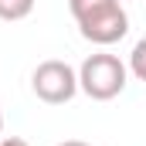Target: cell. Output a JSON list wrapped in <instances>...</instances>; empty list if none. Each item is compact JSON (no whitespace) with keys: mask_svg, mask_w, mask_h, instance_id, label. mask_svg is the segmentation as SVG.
<instances>
[{"mask_svg":"<svg viewBox=\"0 0 146 146\" xmlns=\"http://www.w3.org/2000/svg\"><path fill=\"white\" fill-rule=\"evenodd\" d=\"M75 24H78V31H82L85 41H92L99 48H109V44H115V41L126 37V31H129V14L122 10V3H109L102 10H92V14L78 17Z\"/></svg>","mask_w":146,"mask_h":146,"instance_id":"3","label":"cell"},{"mask_svg":"<svg viewBox=\"0 0 146 146\" xmlns=\"http://www.w3.org/2000/svg\"><path fill=\"white\" fill-rule=\"evenodd\" d=\"M0 146H27V143H24L21 136H3V139H0Z\"/></svg>","mask_w":146,"mask_h":146,"instance_id":"7","label":"cell"},{"mask_svg":"<svg viewBox=\"0 0 146 146\" xmlns=\"http://www.w3.org/2000/svg\"><path fill=\"white\" fill-rule=\"evenodd\" d=\"M0 133H3V112H0Z\"/></svg>","mask_w":146,"mask_h":146,"instance_id":"9","label":"cell"},{"mask_svg":"<svg viewBox=\"0 0 146 146\" xmlns=\"http://www.w3.org/2000/svg\"><path fill=\"white\" fill-rule=\"evenodd\" d=\"M31 88H34V95L41 102L65 106V102H72L75 92H78V72L68 61H58V58L41 61L34 68V75H31Z\"/></svg>","mask_w":146,"mask_h":146,"instance_id":"2","label":"cell"},{"mask_svg":"<svg viewBox=\"0 0 146 146\" xmlns=\"http://www.w3.org/2000/svg\"><path fill=\"white\" fill-rule=\"evenodd\" d=\"M58 146H92V143H82V139H65V143H58Z\"/></svg>","mask_w":146,"mask_h":146,"instance_id":"8","label":"cell"},{"mask_svg":"<svg viewBox=\"0 0 146 146\" xmlns=\"http://www.w3.org/2000/svg\"><path fill=\"white\" fill-rule=\"evenodd\" d=\"M109 3H119V0H68V10H72V17H85V14H92V10H102V7H109Z\"/></svg>","mask_w":146,"mask_h":146,"instance_id":"6","label":"cell"},{"mask_svg":"<svg viewBox=\"0 0 146 146\" xmlns=\"http://www.w3.org/2000/svg\"><path fill=\"white\" fill-rule=\"evenodd\" d=\"M129 72L136 75L139 82H146V37L136 41V48H133V54H129Z\"/></svg>","mask_w":146,"mask_h":146,"instance_id":"5","label":"cell"},{"mask_svg":"<svg viewBox=\"0 0 146 146\" xmlns=\"http://www.w3.org/2000/svg\"><path fill=\"white\" fill-rule=\"evenodd\" d=\"M126 75H129V68L115 54L99 51V54H88L82 61V68H78V88L88 99H95V102H109V99H115L126 88Z\"/></svg>","mask_w":146,"mask_h":146,"instance_id":"1","label":"cell"},{"mask_svg":"<svg viewBox=\"0 0 146 146\" xmlns=\"http://www.w3.org/2000/svg\"><path fill=\"white\" fill-rule=\"evenodd\" d=\"M34 0H0V21H24L31 17Z\"/></svg>","mask_w":146,"mask_h":146,"instance_id":"4","label":"cell"}]
</instances>
